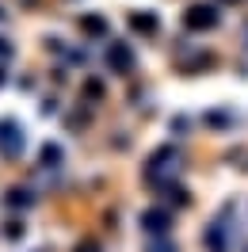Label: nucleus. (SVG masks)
<instances>
[{
    "instance_id": "nucleus-5",
    "label": "nucleus",
    "mask_w": 248,
    "mask_h": 252,
    "mask_svg": "<svg viewBox=\"0 0 248 252\" xmlns=\"http://www.w3.org/2000/svg\"><path fill=\"white\" fill-rule=\"evenodd\" d=\"M141 221H145L149 233H164V229H168V214H164V210H145Z\"/></svg>"
},
{
    "instance_id": "nucleus-10",
    "label": "nucleus",
    "mask_w": 248,
    "mask_h": 252,
    "mask_svg": "<svg viewBox=\"0 0 248 252\" xmlns=\"http://www.w3.org/2000/svg\"><path fill=\"white\" fill-rule=\"evenodd\" d=\"M77 252H99V249H95L92 241H84V245H77Z\"/></svg>"
},
{
    "instance_id": "nucleus-4",
    "label": "nucleus",
    "mask_w": 248,
    "mask_h": 252,
    "mask_svg": "<svg viewBox=\"0 0 248 252\" xmlns=\"http://www.w3.org/2000/svg\"><path fill=\"white\" fill-rule=\"evenodd\" d=\"M130 27H134L138 34H156V27H160V23H156L153 12H134V16H130Z\"/></svg>"
},
{
    "instance_id": "nucleus-2",
    "label": "nucleus",
    "mask_w": 248,
    "mask_h": 252,
    "mask_svg": "<svg viewBox=\"0 0 248 252\" xmlns=\"http://www.w3.org/2000/svg\"><path fill=\"white\" fill-rule=\"evenodd\" d=\"M0 149H4L8 157H19V149H23V134H19V126H4V130H0Z\"/></svg>"
},
{
    "instance_id": "nucleus-3",
    "label": "nucleus",
    "mask_w": 248,
    "mask_h": 252,
    "mask_svg": "<svg viewBox=\"0 0 248 252\" xmlns=\"http://www.w3.org/2000/svg\"><path fill=\"white\" fill-rule=\"evenodd\" d=\"M107 62H111V69H119V73H126V69L134 65V58H130V50H126L123 42H115V46L107 50Z\"/></svg>"
},
{
    "instance_id": "nucleus-8",
    "label": "nucleus",
    "mask_w": 248,
    "mask_h": 252,
    "mask_svg": "<svg viewBox=\"0 0 248 252\" xmlns=\"http://www.w3.org/2000/svg\"><path fill=\"white\" fill-rule=\"evenodd\" d=\"M12 203H16V206H27V203H31V195H27V191H12Z\"/></svg>"
},
{
    "instance_id": "nucleus-12",
    "label": "nucleus",
    "mask_w": 248,
    "mask_h": 252,
    "mask_svg": "<svg viewBox=\"0 0 248 252\" xmlns=\"http://www.w3.org/2000/svg\"><path fill=\"white\" fill-rule=\"evenodd\" d=\"M245 38H248V31H245Z\"/></svg>"
},
{
    "instance_id": "nucleus-11",
    "label": "nucleus",
    "mask_w": 248,
    "mask_h": 252,
    "mask_svg": "<svg viewBox=\"0 0 248 252\" xmlns=\"http://www.w3.org/2000/svg\"><path fill=\"white\" fill-rule=\"evenodd\" d=\"M153 252H172V245H160V249H156V245H153Z\"/></svg>"
},
{
    "instance_id": "nucleus-1",
    "label": "nucleus",
    "mask_w": 248,
    "mask_h": 252,
    "mask_svg": "<svg viewBox=\"0 0 248 252\" xmlns=\"http://www.w3.org/2000/svg\"><path fill=\"white\" fill-rule=\"evenodd\" d=\"M217 23V8H210V4H191L184 12V27L187 31H210Z\"/></svg>"
},
{
    "instance_id": "nucleus-9",
    "label": "nucleus",
    "mask_w": 248,
    "mask_h": 252,
    "mask_svg": "<svg viewBox=\"0 0 248 252\" xmlns=\"http://www.w3.org/2000/svg\"><path fill=\"white\" fill-rule=\"evenodd\" d=\"M84 92H88V95H95V99H99V95H103V88H99L95 80H88V88H84Z\"/></svg>"
},
{
    "instance_id": "nucleus-7",
    "label": "nucleus",
    "mask_w": 248,
    "mask_h": 252,
    "mask_svg": "<svg viewBox=\"0 0 248 252\" xmlns=\"http://www.w3.org/2000/svg\"><path fill=\"white\" fill-rule=\"evenodd\" d=\"M80 27H84L88 34H103V31H107V19H103V16H84V19H80Z\"/></svg>"
},
{
    "instance_id": "nucleus-6",
    "label": "nucleus",
    "mask_w": 248,
    "mask_h": 252,
    "mask_svg": "<svg viewBox=\"0 0 248 252\" xmlns=\"http://www.w3.org/2000/svg\"><path fill=\"white\" fill-rule=\"evenodd\" d=\"M206 245H210L214 252H225V225H217V221H214V229L206 233Z\"/></svg>"
}]
</instances>
